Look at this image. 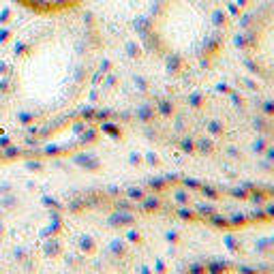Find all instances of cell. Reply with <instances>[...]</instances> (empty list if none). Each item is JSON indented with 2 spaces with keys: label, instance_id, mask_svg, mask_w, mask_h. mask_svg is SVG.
I'll return each instance as SVG.
<instances>
[{
  "label": "cell",
  "instance_id": "obj_1",
  "mask_svg": "<svg viewBox=\"0 0 274 274\" xmlns=\"http://www.w3.org/2000/svg\"><path fill=\"white\" fill-rule=\"evenodd\" d=\"M231 0H150L144 35L150 50L174 67L208 64L231 28Z\"/></svg>",
  "mask_w": 274,
  "mask_h": 274
},
{
  "label": "cell",
  "instance_id": "obj_3",
  "mask_svg": "<svg viewBox=\"0 0 274 274\" xmlns=\"http://www.w3.org/2000/svg\"><path fill=\"white\" fill-rule=\"evenodd\" d=\"M86 0H15L24 11L39 18H64L75 13Z\"/></svg>",
  "mask_w": 274,
  "mask_h": 274
},
{
  "label": "cell",
  "instance_id": "obj_2",
  "mask_svg": "<svg viewBox=\"0 0 274 274\" xmlns=\"http://www.w3.org/2000/svg\"><path fill=\"white\" fill-rule=\"evenodd\" d=\"M242 41L253 67L274 82V0H263L248 13Z\"/></svg>",
  "mask_w": 274,
  "mask_h": 274
}]
</instances>
